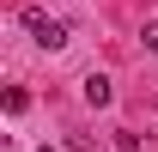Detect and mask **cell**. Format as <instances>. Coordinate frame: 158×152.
Here are the masks:
<instances>
[{"instance_id":"6da1fadb","label":"cell","mask_w":158,"mask_h":152,"mask_svg":"<svg viewBox=\"0 0 158 152\" xmlns=\"http://www.w3.org/2000/svg\"><path fill=\"white\" fill-rule=\"evenodd\" d=\"M19 24L31 31V43H43V49H61V43H67V24H61L55 12H43V6H24Z\"/></svg>"},{"instance_id":"7a4b0ae2","label":"cell","mask_w":158,"mask_h":152,"mask_svg":"<svg viewBox=\"0 0 158 152\" xmlns=\"http://www.w3.org/2000/svg\"><path fill=\"white\" fill-rule=\"evenodd\" d=\"M110 97H116L110 79H103V73H85V103H91V110H110Z\"/></svg>"},{"instance_id":"3957f363","label":"cell","mask_w":158,"mask_h":152,"mask_svg":"<svg viewBox=\"0 0 158 152\" xmlns=\"http://www.w3.org/2000/svg\"><path fill=\"white\" fill-rule=\"evenodd\" d=\"M140 37H146V49L158 55V19H146V31H140Z\"/></svg>"}]
</instances>
